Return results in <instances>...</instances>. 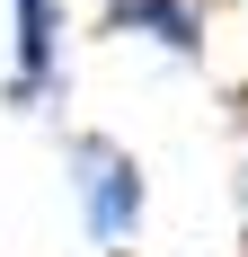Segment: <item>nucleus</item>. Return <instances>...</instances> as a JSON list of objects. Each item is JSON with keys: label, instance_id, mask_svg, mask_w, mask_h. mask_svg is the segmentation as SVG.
Segmentation results:
<instances>
[{"label": "nucleus", "instance_id": "obj_3", "mask_svg": "<svg viewBox=\"0 0 248 257\" xmlns=\"http://www.w3.org/2000/svg\"><path fill=\"white\" fill-rule=\"evenodd\" d=\"M106 18L133 27V36H151L160 53H186V62H195V53H204V27H213V9H204V0H106Z\"/></svg>", "mask_w": 248, "mask_h": 257}, {"label": "nucleus", "instance_id": "obj_1", "mask_svg": "<svg viewBox=\"0 0 248 257\" xmlns=\"http://www.w3.org/2000/svg\"><path fill=\"white\" fill-rule=\"evenodd\" d=\"M62 169H71V204H80V231L98 239V248H124V239L142 231V160L124 151L115 133H71V151H62Z\"/></svg>", "mask_w": 248, "mask_h": 257}, {"label": "nucleus", "instance_id": "obj_2", "mask_svg": "<svg viewBox=\"0 0 248 257\" xmlns=\"http://www.w3.org/2000/svg\"><path fill=\"white\" fill-rule=\"evenodd\" d=\"M9 106L62 98V0H9Z\"/></svg>", "mask_w": 248, "mask_h": 257}, {"label": "nucleus", "instance_id": "obj_4", "mask_svg": "<svg viewBox=\"0 0 248 257\" xmlns=\"http://www.w3.org/2000/svg\"><path fill=\"white\" fill-rule=\"evenodd\" d=\"M239 222H248V89H239Z\"/></svg>", "mask_w": 248, "mask_h": 257}]
</instances>
